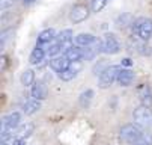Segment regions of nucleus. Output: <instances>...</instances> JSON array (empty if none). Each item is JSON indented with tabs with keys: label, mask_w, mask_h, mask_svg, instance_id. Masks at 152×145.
<instances>
[{
	"label": "nucleus",
	"mask_w": 152,
	"mask_h": 145,
	"mask_svg": "<svg viewBox=\"0 0 152 145\" xmlns=\"http://www.w3.org/2000/svg\"><path fill=\"white\" fill-rule=\"evenodd\" d=\"M89 15V8L88 5H84V3H77L71 8V12H69V18H71V21L72 23H81L84 21L86 18H88Z\"/></svg>",
	"instance_id": "nucleus-7"
},
{
	"label": "nucleus",
	"mask_w": 152,
	"mask_h": 145,
	"mask_svg": "<svg viewBox=\"0 0 152 145\" xmlns=\"http://www.w3.org/2000/svg\"><path fill=\"white\" fill-rule=\"evenodd\" d=\"M45 54H47V52H45L44 49H39V47H36V49L32 52V54H30V64H33V65L41 64V62L44 60Z\"/></svg>",
	"instance_id": "nucleus-17"
},
{
	"label": "nucleus",
	"mask_w": 152,
	"mask_h": 145,
	"mask_svg": "<svg viewBox=\"0 0 152 145\" xmlns=\"http://www.w3.org/2000/svg\"><path fill=\"white\" fill-rule=\"evenodd\" d=\"M134 145H136V144H134Z\"/></svg>",
	"instance_id": "nucleus-32"
},
{
	"label": "nucleus",
	"mask_w": 152,
	"mask_h": 145,
	"mask_svg": "<svg viewBox=\"0 0 152 145\" xmlns=\"http://www.w3.org/2000/svg\"><path fill=\"white\" fill-rule=\"evenodd\" d=\"M35 0H24V3H33Z\"/></svg>",
	"instance_id": "nucleus-30"
},
{
	"label": "nucleus",
	"mask_w": 152,
	"mask_h": 145,
	"mask_svg": "<svg viewBox=\"0 0 152 145\" xmlns=\"http://www.w3.org/2000/svg\"><path fill=\"white\" fill-rule=\"evenodd\" d=\"M136 145H152V135L151 133H143L140 139L136 142Z\"/></svg>",
	"instance_id": "nucleus-24"
},
{
	"label": "nucleus",
	"mask_w": 152,
	"mask_h": 145,
	"mask_svg": "<svg viewBox=\"0 0 152 145\" xmlns=\"http://www.w3.org/2000/svg\"><path fill=\"white\" fill-rule=\"evenodd\" d=\"M133 118H134V122L139 124L140 127H149V126H152V110H151L149 106L142 105L137 109H134Z\"/></svg>",
	"instance_id": "nucleus-3"
},
{
	"label": "nucleus",
	"mask_w": 152,
	"mask_h": 145,
	"mask_svg": "<svg viewBox=\"0 0 152 145\" xmlns=\"http://www.w3.org/2000/svg\"><path fill=\"white\" fill-rule=\"evenodd\" d=\"M32 97L38 101L45 100L47 98V86L42 83V82H36L32 85Z\"/></svg>",
	"instance_id": "nucleus-12"
},
{
	"label": "nucleus",
	"mask_w": 152,
	"mask_h": 145,
	"mask_svg": "<svg viewBox=\"0 0 152 145\" xmlns=\"http://www.w3.org/2000/svg\"><path fill=\"white\" fill-rule=\"evenodd\" d=\"M56 39V32L54 29H45L42 30L39 35H38V46L39 49H44L45 52L48 50V47L51 46V43Z\"/></svg>",
	"instance_id": "nucleus-8"
},
{
	"label": "nucleus",
	"mask_w": 152,
	"mask_h": 145,
	"mask_svg": "<svg viewBox=\"0 0 152 145\" xmlns=\"http://www.w3.org/2000/svg\"><path fill=\"white\" fill-rule=\"evenodd\" d=\"M92 98H94V91L92 89H86V91H83L81 94H80V106L81 107H89V105H91V101H92Z\"/></svg>",
	"instance_id": "nucleus-19"
},
{
	"label": "nucleus",
	"mask_w": 152,
	"mask_h": 145,
	"mask_svg": "<svg viewBox=\"0 0 152 145\" xmlns=\"http://www.w3.org/2000/svg\"><path fill=\"white\" fill-rule=\"evenodd\" d=\"M2 145H12V142H2Z\"/></svg>",
	"instance_id": "nucleus-31"
},
{
	"label": "nucleus",
	"mask_w": 152,
	"mask_h": 145,
	"mask_svg": "<svg viewBox=\"0 0 152 145\" xmlns=\"http://www.w3.org/2000/svg\"><path fill=\"white\" fill-rule=\"evenodd\" d=\"M133 29L137 32V35L143 41H148L152 36V20L151 18H139L134 21Z\"/></svg>",
	"instance_id": "nucleus-4"
},
{
	"label": "nucleus",
	"mask_w": 152,
	"mask_h": 145,
	"mask_svg": "<svg viewBox=\"0 0 152 145\" xmlns=\"http://www.w3.org/2000/svg\"><path fill=\"white\" fill-rule=\"evenodd\" d=\"M65 56H66V59L69 62H77V60H81L83 56H84V52L81 47H72L71 50H68L66 53H65Z\"/></svg>",
	"instance_id": "nucleus-14"
},
{
	"label": "nucleus",
	"mask_w": 152,
	"mask_h": 145,
	"mask_svg": "<svg viewBox=\"0 0 152 145\" xmlns=\"http://www.w3.org/2000/svg\"><path fill=\"white\" fill-rule=\"evenodd\" d=\"M72 38H74V32L71 29H65L59 35H56V39L54 41H56L57 44H63V43H68V41H72Z\"/></svg>",
	"instance_id": "nucleus-20"
},
{
	"label": "nucleus",
	"mask_w": 152,
	"mask_h": 145,
	"mask_svg": "<svg viewBox=\"0 0 152 145\" xmlns=\"http://www.w3.org/2000/svg\"><path fill=\"white\" fill-rule=\"evenodd\" d=\"M142 135H143V132H142L140 126L136 122L134 124H125V126L119 130V138L126 144H136L140 139Z\"/></svg>",
	"instance_id": "nucleus-1"
},
{
	"label": "nucleus",
	"mask_w": 152,
	"mask_h": 145,
	"mask_svg": "<svg viewBox=\"0 0 152 145\" xmlns=\"http://www.w3.org/2000/svg\"><path fill=\"white\" fill-rule=\"evenodd\" d=\"M12 145H26V139H20V138H14Z\"/></svg>",
	"instance_id": "nucleus-27"
},
{
	"label": "nucleus",
	"mask_w": 152,
	"mask_h": 145,
	"mask_svg": "<svg viewBox=\"0 0 152 145\" xmlns=\"http://www.w3.org/2000/svg\"><path fill=\"white\" fill-rule=\"evenodd\" d=\"M131 65H133V60L129 59V57L122 59V67H131Z\"/></svg>",
	"instance_id": "nucleus-28"
},
{
	"label": "nucleus",
	"mask_w": 152,
	"mask_h": 145,
	"mask_svg": "<svg viewBox=\"0 0 152 145\" xmlns=\"http://www.w3.org/2000/svg\"><path fill=\"white\" fill-rule=\"evenodd\" d=\"M96 41V36H94L92 33H86V32H81V33H78L77 36H75V44H77V47H89V46H92L94 43Z\"/></svg>",
	"instance_id": "nucleus-10"
},
{
	"label": "nucleus",
	"mask_w": 152,
	"mask_h": 145,
	"mask_svg": "<svg viewBox=\"0 0 152 145\" xmlns=\"http://www.w3.org/2000/svg\"><path fill=\"white\" fill-rule=\"evenodd\" d=\"M75 76H77V74H75L71 68H66V70H63V71L59 73V79L63 80V82H69V80H72Z\"/></svg>",
	"instance_id": "nucleus-22"
},
{
	"label": "nucleus",
	"mask_w": 152,
	"mask_h": 145,
	"mask_svg": "<svg viewBox=\"0 0 152 145\" xmlns=\"http://www.w3.org/2000/svg\"><path fill=\"white\" fill-rule=\"evenodd\" d=\"M35 130V126L32 122H26L23 126H20L17 129V133H15V138H20V139H27Z\"/></svg>",
	"instance_id": "nucleus-13"
},
{
	"label": "nucleus",
	"mask_w": 152,
	"mask_h": 145,
	"mask_svg": "<svg viewBox=\"0 0 152 145\" xmlns=\"http://www.w3.org/2000/svg\"><path fill=\"white\" fill-rule=\"evenodd\" d=\"M140 98L143 100L145 106H149L151 105V91L148 86H142L140 88Z\"/></svg>",
	"instance_id": "nucleus-23"
},
{
	"label": "nucleus",
	"mask_w": 152,
	"mask_h": 145,
	"mask_svg": "<svg viewBox=\"0 0 152 145\" xmlns=\"http://www.w3.org/2000/svg\"><path fill=\"white\" fill-rule=\"evenodd\" d=\"M134 82V73L128 68H121V73L118 76V83L121 86H129Z\"/></svg>",
	"instance_id": "nucleus-11"
},
{
	"label": "nucleus",
	"mask_w": 152,
	"mask_h": 145,
	"mask_svg": "<svg viewBox=\"0 0 152 145\" xmlns=\"http://www.w3.org/2000/svg\"><path fill=\"white\" fill-rule=\"evenodd\" d=\"M69 64H71V62L66 59V56H65V54L57 56V57H53V59L50 60V67H51V70H54L56 73H60V71H63V70H66V68L69 67Z\"/></svg>",
	"instance_id": "nucleus-9"
},
{
	"label": "nucleus",
	"mask_w": 152,
	"mask_h": 145,
	"mask_svg": "<svg viewBox=\"0 0 152 145\" xmlns=\"http://www.w3.org/2000/svg\"><path fill=\"white\" fill-rule=\"evenodd\" d=\"M12 3H14V0H2V8L6 9V8H9Z\"/></svg>",
	"instance_id": "nucleus-29"
},
{
	"label": "nucleus",
	"mask_w": 152,
	"mask_h": 145,
	"mask_svg": "<svg viewBox=\"0 0 152 145\" xmlns=\"http://www.w3.org/2000/svg\"><path fill=\"white\" fill-rule=\"evenodd\" d=\"M39 109H41V101H38V100H35V98L29 100L26 105L23 106V112H24L26 115H33V113H36Z\"/></svg>",
	"instance_id": "nucleus-15"
},
{
	"label": "nucleus",
	"mask_w": 152,
	"mask_h": 145,
	"mask_svg": "<svg viewBox=\"0 0 152 145\" xmlns=\"http://www.w3.org/2000/svg\"><path fill=\"white\" fill-rule=\"evenodd\" d=\"M134 21L136 20L133 18V15L131 14H121L118 18H116V24L119 26V27H126V26H129V24H134Z\"/></svg>",
	"instance_id": "nucleus-18"
},
{
	"label": "nucleus",
	"mask_w": 152,
	"mask_h": 145,
	"mask_svg": "<svg viewBox=\"0 0 152 145\" xmlns=\"http://www.w3.org/2000/svg\"><path fill=\"white\" fill-rule=\"evenodd\" d=\"M121 50V44L113 33H107L102 38V53L105 54H116Z\"/></svg>",
	"instance_id": "nucleus-6"
},
{
	"label": "nucleus",
	"mask_w": 152,
	"mask_h": 145,
	"mask_svg": "<svg viewBox=\"0 0 152 145\" xmlns=\"http://www.w3.org/2000/svg\"><path fill=\"white\" fill-rule=\"evenodd\" d=\"M68 68H71L75 74H78L80 71H81V68H83V64H81V60H77V62H71L69 64V67Z\"/></svg>",
	"instance_id": "nucleus-26"
},
{
	"label": "nucleus",
	"mask_w": 152,
	"mask_h": 145,
	"mask_svg": "<svg viewBox=\"0 0 152 145\" xmlns=\"http://www.w3.org/2000/svg\"><path fill=\"white\" fill-rule=\"evenodd\" d=\"M119 73H121V67H118V65H110L108 68H105V70L99 74V80H98L99 88H102V89L110 88L115 82H118Z\"/></svg>",
	"instance_id": "nucleus-2"
},
{
	"label": "nucleus",
	"mask_w": 152,
	"mask_h": 145,
	"mask_svg": "<svg viewBox=\"0 0 152 145\" xmlns=\"http://www.w3.org/2000/svg\"><path fill=\"white\" fill-rule=\"evenodd\" d=\"M20 82L23 86H30L35 83V71L33 70H24L21 73V77H20Z\"/></svg>",
	"instance_id": "nucleus-16"
},
{
	"label": "nucleus",
	"mask_w": 152,
	"mask_h": 145,
	"mask_svg": "<svg viewBox=\"0 0 152 145\" xmlns=\"http://www.w3.org/2000/svg\"><path fill=\"white\" fill-rule=\"evenodd\" d=\"M21 115L20 112H11L2 119V133H14V130L20 126Z\"/></svg>",
	"instance_id": "nucleus-5"
},
{
	"label": "nucleus",
	"mask_w": 152,
	"mask_h": 145,
	"mask_svg": "<svg viewBox=\"0 0 152 145\" xmlns=\"http://www.w3.org/2000/svg\"><path fill=\"white\" fill-rule=\"evenodd\" d=\"M57 53H60V46L56 43V41H54V43L48 47V50H47V54L48 56H56Z\"/></svg>",
	"instance_id": "nucleus-25"
},
{
	"label": "nucleus",
	"mask_w": 152,
	"mask_h": 145,
	"mask_svg": "<svg viewBox=\"0 0 152 145\" xmlns=\"http://www.w3.org/2000/svg\"><path fill=\"white\" fill-rule=\"evenodd\" d=\"M108 3V0H92L91 2V9L92 12H99L104 9V6Z\"/></svg>",
	"instance_id": "nucleus-21"
}]
</instances>
